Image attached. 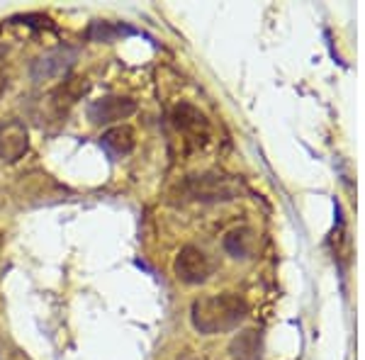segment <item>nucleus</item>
I'll list each match as a JSON object with an SVG mask.
<instances>
[{
	"mask_svg": "<svg viewBox=\"0 0 365 360\" xmlns=\"http://www.w3.org/2000/svg\"><path fill=\"white\" fill-rule=\"evenodd\" d=\"M100 146H103V149L108 151L113 158L127 156V153H132L134 146H137L134 129L127 127V125H117L113 129H108V132L103 134V139H100Z\"/></svg>",
	"mask_w": 365,
	"mask_h": 360,
	"instance_id": "0eeeda50",
	"label": "nucleus"
},
{
	"mask_svg": "<svg viewBox=\"0 0 365 360\" xmlns=\"http://www.w3.org/2000/svg\"><path fill=\"white\" fill-rule=\"evenodd\" d=\"M120 32H129L132 34V29H125V27H110L108 22H96V25L91 27V39H98V42H113Z\"/></svg>",
	"mask_w": 365,
	"mask_h": 360,
	"instance_id": "9b49d317",
	"label": "nucleus"
},
{
	"mask_svg": "<svg viewBox=\"0 0 365 360\" xmlns=\"http://www.w3.org/2000/svg\"><path fill=\"white\" fill-rule=\"evenodd\" d=\"M170 120H173V125L178 132L192 134V137H200V132L202 134L207 132V120H205V115L187 103L175 105L173 112H170Z\"/></svg>",
	"mask_w": 365,
	"mask_h": 360,
	"instance_id": "6e6552de",
	"label": "nucleus"
},
{
	"mask_svg": "<svg viewBox=\"0 0 365 360\" xmlns=\"http://www.w3.org/2000/svg\"><path fill=\"white\" fill-rule=\"evenodd\" d=\"M29 151V132L25 122L17 117H8L0 120V161L3 163H17L25 158Z\"/></svg>",
	"mask_w": 365,
	"mask_h": 360,
	"instance_id": "7ed1b4c3",
	"label": "nucleus"
},
{
	"mask_svg": "<svg viewBox=\"0 0 365 360\" xmlns=\"http://www.w3.org/2000/svg\"><path fill=\"white\" fill-rule=\"evenodd\" d=\"M249 314V307L239 294L232 292H222V294H210V297L195 299L190 309L192 326L200 334L212 336V334H222L229 329L239 326L241 322Z\"/></svg>",
	"mask_w": 365,
	"mask_h": 360,
	"instance_id": "f257e3e1",
	"label": "nucleus"
},
{
	"mask_svg": "<svg viewBox=\"0 0 365 360\" xmlns=\"http://www.w3.org/2000/svg\"><path fill=\"white\" fill-rule=\"evenodd\" d=\"M173 270L178 275V280L185 282V285H200V282H205L210 277L212 263L205 256L202 249H197V246H182L173 261Z\"/></svg>",
	"mask_w": 365,
	"mask_h": 360,
	"instance_id": "20e7f679",
	"label": "nucleus"
},
{
	"mask_svg": "<svg viewBox=\"0 0 365 360\" xmlns=\"http://www.w3.org/2000/svg\"><path fill=\"white\" fill-rule=\"evenodd\" d=\"M88 91V81L86 78H66L63 83H58L54 91H49L44 105L51 112V117L63 120L68 115V110L76 105V100H81V96Z\"/></svg>",
	"mask_w": 365,
	"mask_h": 360,
	"instance_id": "423d86ee",
	"label": "nucleus"
},
{
	"mask_svg": "<svg viewBox=\"0 0 365 360\" xmlns=\"http://www.w3.org/2000/svg\"><path fill=\"white\" fill-rule=\"evenodd\" d=\"M137 112V100L125 96H105L88 105V117L93 125H115Z\"/></svg>",
	"mask_w": 365,
	"mask_h": 360,
	"instance_id": "39448f33",
	"label": "nucleus"
},
{
	"mask_svg": "<svg viewBox=\"0 0 365 360\" xmlns=\"http://www.w3.org/2000/svg\"><path fill=\"white\" fill-rule=\"evenodd\" d=\"M5 86H8V73H5V66H3V61H0V96H3Z\"/></svg>",
	"mask_w": 365,
	"mask_h": 360,
	"instance_id": "f8f14e48",
	"label": "nucleus"
},
{
	"mask_svg": "<svg viewBox=\"0 0 365 360\" xmlns=\"http://www.w3.org/2000/svg\"><path fill=\"white\" fill-rule=\"evenodd\" d=\"M225 249L234 258H246L253 249V232L251 229H234L225 239Z\"/></svg>",
	"mask_w": 365,
	"mask_h": 360,
	"instance_id": "9d476101",
	"label": "nucleus"
},
{
	"mask_svg": "<svg viewBox=\"0 0 365 360\" xmlns=\"http://www.w3.org/2000/svg\"><path fill=\"white\" fill-rule=\"evenodd\" d=\"M76 56H78V51L71 49V46H56V49L34 58L32 68H29V76H32V81H37V83L68 76V71L73 68V63H76Z\"/></svg>",
	"mask_w": 365,
	"mask_h": 360,
	"instance_id": "f03ea898",
	"label": "nucleus"
},
{
	"mask_svg": "<svg viewBox=\"0 0 365 360\" xmlns=\"http://www.w3.org/2000/svg\"><path fill=\"white\" fill-rule=\"evenodd\" d=\"M190 195L197 200H229L232 197V187L225 180L215 178V175H202V178L190 180Z\"/></svg>",
	"mask_w": 365,
	"mask_h": 360,
	"instance_id": "1a4fd4ad",
	"label": "nucleus"
}]
</instances>
